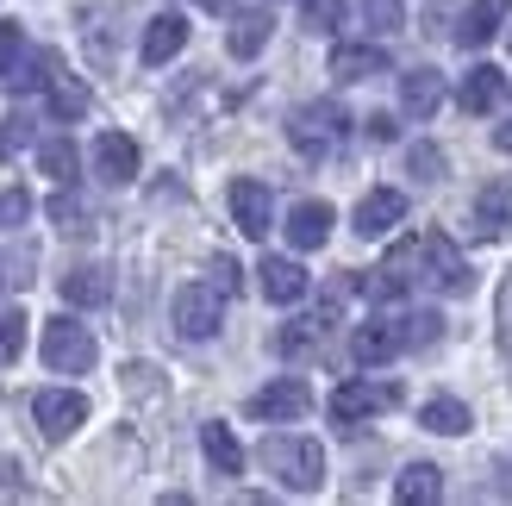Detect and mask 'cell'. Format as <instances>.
Instances as JSON below:
<instances>
[{
    "instance_id": "obj_1",
    "label": "cell",
    "mask_w": 512,
    "mask_h": 506,
    "mask_svg": "<svg viewBox=\"0 0 512 506\" xmlns=\"http://www.w3.org/2000/svg\"><path fill=\"white\" fill-rule=\"evenodd\" d=\"M263 469H269L288 494H319V482H325V450H319L313 438L275 432V438H263Z\"/></svg>"
},
{
    "instance_id": "obj_2",
    "label": "cell",
    "mask_w": 512,
    "mask_h": 506,
    "mask_svg": "<svg viewBox=\"0 0 512 506\" xmlns=\"http://www.w3.org/2000/svg\"><path fill=\"white\" fill-rule=\"evenodd\" d=\"M344 132H350V113L338 107V100H313V107H300L288 119V138H294L300 157H331Z\"/></svg>"
},
{
    "instance_id": "obj_3",
    "label": "cell",
    "mask_w": 512,
    "mask_h": 506,
    "mask_svg": "<svg viewBox=\"0 0 512 506\" xmlns=\"http://www.w3.org/2000/svg\"><path fill=\"white\" fill-rule=\"evenodd\" d=\"M94 357H100V350H94V332H88V325H75L69 313L44 325V363L57 369V375H88Z\"/></svg>"
},
{
    "instance_id": "obj_4",
    "label": "cell",
    "mask_w": 512,
    "mask_h": 506,
    "mask_svg": "<svg viewBox=\"0 0 512 506\" xmlns=\"http://www.w3.org/2000/svg\"><path fill=\"white\" fill-rule=\"evenodd\" d=\"M219 319H225V288L219 282H188V288H175V332L182 338H213L219 332Z\"/></svg>"
},
{
    "instance_id": "obj_5",
    "label": "cell",
    "mask_w": 512,
    "mask_h": 506,
    "mask_svg": "<svg viewBox=\"0 0 512 506\" xmlns=\"http://www.w3.org/2000/svg\"><path fill=\"white\" fill-rule=\"evenodd\" d=\"M32 419H38V432H44L50 444H63L69 432H82L88 400L75 394V388H44V394H32Z\"/></svg>"
},
{
    "instance_id": "obj_6",
    "label": "cell",
    "mask_w": 512,
    "mask_h": 506,
    "mask_svg": "<svg viewBox=\"0 0 512 506\" xmlns=\"http://www.w3.org/2000/svg\"><path fill=\"white\" fill-rule=\"evenodd\" d=\"M419 263H425V275H431L444 294H469V288H475L469 263L456 257V244H450L444 232H425V238H419Z\"/></svg>"
},
{
    "instance_id": "obj_7",
    "label": "cell",
    "mask_w": 512,
    "mask_h": 506,
    "mask_svg": "<svg viewBox=\"0 0 512 506\" xmlns=\"http://www.w3.org/2000/svg\"><path fill=\"white\" fill-rule=\"evenodd\" d=\"M394 400H400L394 382H344V388H331V419L356 425V419H369V413H388Z\"/></svg>"
},
{
    "instance_id": "obj_8",
    "label": "cell",
    "mask_w": 512,
    "mask_h": 506,
    "mask_svg": "<svg viewBox=\"0 0 512 506\" xmlns=\"http://www.w3.org/2000/svg\"><path fill=\"white\" fill-rule=\"evenodd\" d=\"M232 219H238V232L244 238H269V219H275V200H269V188L256 182V175H238L232 182Z\"/></svg>"
},
{
    "instance_id": "obj_9",
    "label": "cell",
    "mask_w": 512,
    "mask_h": 506,
    "mask_svg": "<svg viewBox=\"0 0 512 506\" xmlns=\"http://www.w3.org/2000/svg\"><path fill=\"white\" fill-rule=\"evenodd\" d=\"M250 413L256 419H300V413H313V388H306L300 375H281V382L250 394Z\"/></svg>"
},
{
    "instance_id": "obj_10",
    "label": "cell",
    "mask_w": 512,
    "mask_h": 506,
    "mask_svg": "<svg viewBox=\"0 0 512 506\" xmlns=\"http://www.w3.org/2000/svg\"><path fill=\"white\" fill-rule=\"evenodd\" d=\"M400 219H406V194L400 188H369L356 200V232L363 238H388Z\"/></svg>"
},
{
    "instance_id": "obj_11",
    "label": "cell",
    "mask_w": 512,
    "mask_h": 506,
    "mask_svg": "<svg viewBox=\"0 0 512 506\" xmlns=\"http://www.w3.org/2000/svg\"><path fill=\"white\" fill-rule=\"evenodd\" d=\"M138 163H144V157H138V144L125 138V132H100V138H94V169H100V182H113V188L132 182Z\"/></svg>"
},
{
    "instance_id": "obj_12",
    "label": "cell",
    "mask_w": 512,
    "mask_h": 506,
    "mask_svg": "<svg viewBox=\"0 0 512 506\" xmlns=\"http://www.w3.org/2000/svg\"><path fill=\"white\" fill-rule=\"evenodd\" d=\"M256 288H263V300H275V307H294V300L306 294V269L294 257H263V269H256Z\"/></svg>"
},
{
    "instance_id": "obj_13",
    "label": "cell",
    "mask_w": 512,
    "mask_h": 506,
    "mask_svg": "<svg viewBox=\"0 0 512 506\" xmlns=\"http://www.w3.org/2000/svg\"><path fill=\"white\" fill-rule=\"evenodd\" d=\"M182 44H188V19H182V13H157V19L144 25V44H138V57H144L150 69H163V63H169Z\"/></svg>"
},
{
    "instance_id": "obj_14",
    "label": "cell",
    "mask_w": 512,
    "mask_h": 506,
    "mask_svg": "<svg viewBox=\"0 0 512 506\" xmlns=\"http://www.w3.org/2000/svg\"><path fill=\"white\" fill-rule=\"evenodd\" d=\"M325 332H331V300H325V313H313V319H288L269 344H275V357H313V350L325 344Z\"/></svg>"
},
{
    "instance_id": "obj_15",
    "label": "cell",
    "mask_w": 512,
    "mask_h": 506,
    "mask_svg": "<svg viewBox=\"0 0 512 506\" xmlns=\"http://www.w3.org/2000/svg\"><path fill=\"white\" fill-rule=\"evenodd\" d=\"M400 107L413 113V119H431V113L444 107V75L431 69V63L425 69H406L400 75Z\"/></svg>"
},
{
    "instance_id": "obj_16",
    "label": "cell",
    "mask_w": 512,
    "mask_h": 506,
    "mask_svg": "<svg viewBox=\"0 0 512 506\" xmlns=\"http://www.w3.org/2000/svg\"><path fill=\"white\" fill-rule=\"evenodd\" d=\"M269 32H275V19H269V7H244V13H232V32H225V50H232L238 63H250L256 50L269 44Z\"/></svg>"
},
{
    "instance_id": "obj_17",
    "label": "cell",
    "mask_w": 512,
    "mask_h": 506,
    "mask_svg": "<svg viewBox=\"0 0 512 506\" xmlns=\"http://www.w3.org/2000/svg\"><path fill=\"white\" fill-rule=\"evenodd\" d=\"M512 232V188L506 182H488V188H481L475 194V238H506Z\"/></svg>"
},
{
    "instance_id": "obj_18",
    "label": "cell",
    "mask_w": 512,
    "mask_h": 506,
    "mask_svg": "<svg viewBox=\"0 0 512 506\" xmlns=\"http://www.w3.org/2000/svg\"><path fill=\"white\" fill-rule=\"evenodd\" d=\"M331 75H338V82L388 75V50H381V44H338V50H331Z\"/></svg>"
},
{
    "instance_id": "obj_19",
    "label": "cell",
    "mask_w": 512,
    "mask_h": 506,
    "mask_svg": "<svg viewBox=\"0 0 512 506\" xmlns=\"http://www.w3.org/2000/svg\"><path fill=\"white\" fill-rule=\"evenodd\" d=\"M63 300H69V307H107V300H113V275L100 263H75L63 275Z\"/></svg>"
},
{
    "instance_id": "obj_20",
    "label": "cell",
    "mask_w": 512,
    "mask_h": 506,
    "mask_svg": "<svg viewBox=\"0 0 512 506\" xmlns=\"http://www.w3.org/2000/svg\"><path fill=\"white\" fill-rule=\"evenodd\" d=\"M500 94H506V75L494 63H475L463 75V88H456V107H463V113H488V107H500Z\"/></svg>"
},
{
    "instance_id": "obj_21",
    "label": "cell",
    "mask_w": 512,
    "mask_h": 506,
    "mask_svg": "<svg viewBox=\"0 0 512 506\" xmlns=\"http://www.w3.org/2000/svg\"><path fill=\"white\" fill-rule=\"evenodd\" d=\"M350 350H356V363H369V369H375V363H388V357H400V350H406V332H400L394 319H369L363 332H356Z\"/></svg>"
},
{
    "instance_id": "obj_22",
    "label": "cell",
    "mask_w": 512,
    "mask_h": 506,
    "mask_svg": "<svg viewBox=\"0 0 512 506\" xmlns=\"http://www.w3.org/2000/svg\"><path fill=\"white\" fill-rule=\"evenodd\" d=\"M500 25H506V0H475V7L456 19V44H463V50H481L488 38H500Z\"/></svg>"
},
{
    "instance_id": "obj_23",
    "label": "cell",
    "mask_w": 512,
    "mask_h": 506,
    "mask_svg": "<svg viewBox=\"0 0 512 506\" xmlns=\"http://www.w3.org/2000/svg\"><path fill=\"white\" fill-rule=\"evenodd\" d=\"M331 238V207L325 200H300V207L288 213V244L294 250H319Z\"/></svg>"
},
{
    "instance_id": "obj_24",
    "label": "cell",
    "mask_w": 512,
    "mask_h": 506,
    "mask_svg": "<svg viewBox=\"0 0 512 506\" xmlns=\"http://www.w3.org/2000/svg\"><path fill=\"white\" fill-rule=\"evenodd\" d=\"M438 494H444L438 463H413V469H400V482H394V500H406V506H431Z\"/></svg>"
},
{
    "instance_id": "obj_25",
    "label": "cell",
    "mask_w": 512,
    "mask_h": 506,
    "mask_svg": "<svg viewBox=\"0 0 512 506\" xmlns=\"http://www.w3.org/2000/svg\"><path fill=\"white\" fill-rule=\"evenodd\" d=\"M200 450H207V463L219 475H238L244 469V444L232 438V425H200Z\"/></svg>"
},
{
    "instance_id": "obj_26",
    "label": "cell",
    "mask_w": 512,
    "mask_h": 506,
    "mask_svg": "<svg viewBox=\"0 0 512 506\" xmlns=\"http://www.w3.org/2000/svg\"><path fill=\"white\" fill-rule=\"evenodd\" d=\"M32 275H38V244L19 238L7 257H0V288H7V294H25V288H32Z\"/></svg>"
},
{
    "instance_id": "obj_27",
    "label": "cell",
    "mask_w": 512,
    "mask_h": 506,
    "mask_svg": "<svg viewBox=\"0 0 512 506\" xmlns=\"http://www.w3.org/2000/svg\"><path fill=\"white\" fill-rule=\"evenodd\" d=\"M419 419L431 425V432H444V438H463L469 425H475L469 407H463V400H450V394H444V400H425V413H419Z\"/></svg>"
},
{
    "instance_id": "obj_28",
    "label": "cell",
    "mask_w": 512,
    "mask_h": 506,
    "mask_svg": "<svg viewBox=\"0 0 512 506\" xmlns=\"http://www.w3.org/2000/svg\"><path fill=\"white\" fill-rule=\"evenodd\" d=\"M88 107H94L88 82H75V75H57V82H50V113L57 119H82Z\"/></svg>"
},
{
    "instance_id": "obj_29",
    "label": "cell",
    "mask_w": 512,
    "mask_h": 506,
    "mask_svg": "<svg viewBox=\"0 0 512 506\" xmlns=\"http://www.w3.org/2000/svg\"><path fill=\"white\" fill-rule=\"evenodd\" d=\"M7 82L13 88H50V82H57V57H50V50H25Z\"/></svg>"
},
{
    "instance_id": "obj_30",
    "label": "cell",
    "mask_w": 512,
    "mask_h": 506,
    "mask_svg": "<svg viewBox=\"0 0 512 506\" xmlns=\"http://www.w3.org/2000/svg\"><path fill=\"white\" fill-rule=\"evenodd\" d=\"M38 163H44V175H57V182H75V169H82V150H75L69 138H44V144H38Z\"/></svg>"
},
{
    "instance_id": "obj_31",
    "label": "cell",
    "mask_w": 512,
    "mask_h": 506,
    "mask_svg": "<svg viewBox=\"0 0 512 506\" xmlns=\"http://www.w3.org/2000/svg\"><path fill=\"white\" fill-rule=\"evenodd\" d=\"M50 219H57L63 232H88V200L75 194V182H63L57 194H50Z\"/></svg>"
},
{
    "instance_id": "obj_32",
    "label": "cell",
    "mask_w": 512,
    "mask_h": 506,
    "mask_svg": "<svg viewBox=\"0 0 512 506\" xmlns=\"http://www.w3.org/2000/svg\"><path fill=\"white\" fill-rule=\"evenodd\" d=\"M356 7H363V25H369L375 38H394L400 25H406V7H400V0H356Z\"/></svg>"
},
{
    "instance_id": "obj_33",
    "label": "cell",
    "mask_w": 512,
    "mask_h": 506,
    "mask_svg": "<svg viewBox=\"0 0 512 506\" xmlns=\"http://www.w3.org/2000/svg\"><path fill=\"white\" fill-rule=\"evenodd\" d=\"M406 169L431 188V182H444V175H450V157H444L438 144H413V150H406Z\"/></svg>"
},
{
    "instance_id": "obj_34",
    "label": "cell",
    "mask_w": 512,
    "mask_h": 506,
    "mask_svg": "<svg viewBox=\"0 0 512 506\" xmlns=\"http://www.w3.org/2000/svg\"><path fill=\"white\" fill-rule=\"evenodd\" d=\"M400 332H406V350H431L444 338V319L438 313H413V319H400Z\"/></svg>"
},
{
    "instance_id": "obj_35",
    "label": "cell",
    "mask_w": 512,
    "mask_h": 506,
    "mask_svg": "<svg viewBox=\"0 0 512 506\" xmlns=\"http://www.w3.org/2000/svg\"><path fill=\"white\" fill-rule=\"evenodd\" d=\"M344 25V0H306V32H338Z\"/></svg>"
},
{
    "instance_id": "obj_36",
    "label": "cell",
    "mask_w": 512,
    "mask_h": 506,
    "mask_svg": "<svg viewBox=\"0 0 512 506\" xmlns=\"http://www.w3.org/2000/svg\"><path fill=\"white\" fill-rule=\"evenodd\" d=\"M25 144H32V119H25V113H7V119H0V157H19Z\"/></svg>"
},
{
    "instance_id": "obj_37",
    "label": "cell",
    "mask_w": 512,
    "mask_h": 506,
    "mask_svg": "<svg viewBox=\"0 0 512 506\" xmlns=\"http://www.w3.org/2000/svg\"><path fill=\"white\" fill-rule=\"evenodd\" d=\"M25 219H32V194H25V188H7V194H0V232H19Z\"/></svg>"
},
{
    "instance_id": "obj_38",
    "label": "cell",
    "mask_w": 512,
    "mask_h": 506,
    "mask_svg": "<svg viewBox=\"0 0 512 506\" xmlns=\"http://www.w3.org/2000/svg\"><path fill=\"white\" fill-rule=\"evenodd\" d=\"M25 350V313H0V363H19Z\"/></svg>"
},
{
    "instance_id": "obj_39",
    "label": "cell",
    "mask_w": 512,
    "mask_h": 506,
    "mask_svg": "<svg viewBox=\"0 0 512 506\" xmlns=\"http://www.w3.org/2000/svg\"><path fill=\"white\" fill-rule=\"evenodd\" d=\"M19 57H25V32H19V25H0V82L13 75Z\"/></svg>"
},
{
    "instance_id": "obj_40",
    "label": "cell",
    "mask_w": 512,
    "mask_h": 506,
    "mask_svg": "<svg viewBox=\"0 0 512 506\" xmlns=\"http://www.w3.org/2000/svg\"><path fill=\"white\" fill-rule=\"evenodd\" d=\"M500 350H506V369H512V269L500 282Z\"/></svg>"
},
{
    "instance_id": "obj_41",
    "label": "cell",
    "mask_w": 512,
    "mask_h": 506,
    "mask_svg": "<svg viewBox=\"0 0 512 506\" xmlns=\"http://www.w3.org/2000/svg\"><path fill=\"white\" fill-rule=\"evenodd\" d=\"M363 132H369L375 144H394V138H400V125H394V113H369V119H363Z\"/></svg>"
},
{
    "instance_id": "obj_42",
    "label": "cell",
    "mask_w": 512,
    "mask_h": 506,
    "mask_svg": "<svg viewBox=\"0 0 512 506\" xmlns=\"http://www.w3.org/2000/svg\"><path fill=\"white\" fill-rule=\"evenodd\" d=\"M213 282H219L225 294H238V288H244V269H238L232 257H213Z\"/></svg>"
},
{
    "instance_id": "obj_43",
    "label": "cell",
    "mask_w": 512,
    "mask_h": 506,
    "mask_svg": "<svg viewBox=\"0 0 512 506\" xmlns=\"http://www.w3.org/2000/svg\"><path fill=\"white\" fill-rule=\"evenodd\" d=\"M0 488H25V469L13 457H0Z\"/></svg>"
},
{
    "instance_id": "obj_44",
    "label": "cell",
    "mask_w": 512,
    "mask_h": 506,
    "mask_svg": "<svg viewBox=\"0 0 512 506\" xmlns=\"http://www.w3.org/2000/svg\"><path fill=\"white\" fill-rule=\"evenodd\" d=\"M494 144H500V150H506V157H512V119L500 125V132H494Z\"/></svg>"
},
{
    "instance_id": "obj_45",
    "label": "cell",
    "mask_w": 512,
    "mask_h": 506,
    "mask_svg": "<svg viewBox=\"0 0 512 506\" xmlns=\"http://www.w3.org/2000/svg\"><path fill=\"white\" fill-rule=\"evenodd\" d=\"M200 7H207V13H232V0H200Z\"/></svg>"
},
{
    "instance_id": "obj_46",
    "label": "cell",
    "mask_w": 512,
    "mask_h": 506,
    "mask_svg": "<svg viewBox=\"0 0 512 506\" xmlns=\"http://www.w3.org/2000/svg\"><path fill=\"white\" fill-rule=\"evenodd\" d=\"M506 44H512V25H506Z\"/></svg>"
}]
</instances>
